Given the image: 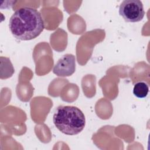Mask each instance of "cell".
Wrapping results in <instances>:
<instances>
[{
    "mask_svg": "<svg viewBox=\"0 0 150 150\" xmlns=\"http://www.w3.org/2000/svg\"><path fill=\"white\" fill-rule=\"evenodd\" d=\"M9 28L13 36L21 40H30L40 35L45 28L40 13L32 7L17 9L9 21Z\"/></svg>",
    "mask_w": 150,
    "mask_h": 150,
    "instance_id": "6da1fadb",
    "label": "cell"
},
{
    "mask_svg": "<svg viewBox=\"0 0 150 150\" xmlns=\"http://www.w3.org/2000/svg\"><path fill=\"white\" fill-rule=\"evenodd\" d=\"M53 121L61 132L68 135L78 134L86 125L84 114L78 107L73 105L59 106L53 115Z\"/></svg>",
    "mask_w": 150,
    "mask_h": 150,
    "instance_id": "7a4b0ae2",
    "label": "cell"
},
{
    "mask_svg": "<svg viewBox=\"0 0 150 150\" xmlns=\"http://www.w3.org/2000/svg\"><path fill=\"white\" fill-rule=\"evenodd\" d=\"M145 13L142 2L139 0L123 1L119 7V14L128 22L141 21Z\"/></svg>",
    "mask_w": 150,
    "mask_h": 150,
    "instance_id": "3957f363",
    "label": "cell"
},
{
    "mask_svg": "<svg viewBox=\"0 0 150 150\" xmlns=\"http://www.w3.org/2000/svg\"><path fill=\"white\" fill-rule=\"evenodd\" d=\"M76 70V57L72 54H66L60 57L53 69V73L59 77L72 75Z\"/></svg>",
    "mask_w": 150,
    "mask_h": 150,
    "instance_id": "277c9868",
    "label": "cell"
},
{
    "mask_svg": "<svg viewBox=\"0 0 150 150\" xmlns=\"http://www.w3.org/2000/svg\"><path fill=\"white\" fill-rule=\"evenodd\" d=\"M149 92V86L145 81H138L134 86L133 94L138 98H142L146 97Z\"/></svg>",
    "mask_w": 150,
    "mask_h": 150,
    "instance_id": "5b68a950",
    "label": "cell"
}]
</instances>
